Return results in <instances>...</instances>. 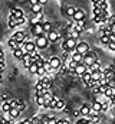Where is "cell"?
<instances>
[{
	"mask_svg": "<svg viewBox=\"0 0 115 124\" xmlns=\"http://www.w3.org/2000/svg\"><path fill=\"white\" fill-rule=\"evenodd\" d=\"M98 61V56H96V54L95 52H92V51H88L84 54V58H82V63H85L86 66H89L91 63H93V62Z\"/></svg>",
	"mask_w": 115,
	"mask_h": 124,
	"instance_id": "obj_1",
	"label": "cell"
},
{
	"mask_svg": "<svg viewBox=\"0 0 115 124\" xmlns=\"http://www.w3.org/2000/svg\"><path fill=\"white\" fill-rule=\"evenodd\" d=\"M49 45V40L46 39V35H42V36H36V40H35V46L37 49H45L48 48Z\"/></svg>",
	"mask_w": 115,
	"mask_h": 124,
	"instance_id": "obj_2",
	"label": "cell"
},
{
	"mask_svg": "<svg viewBox=\"0 0 115 124\" xmlns=\"http://www.w3.org/2000/svg\"><path fill=\"white\" fill-rule=\"evenodd\" d=\"M62 46H63V51H68V52L75 51V46H76V39L68 38V39H65V42L62 43Z\"/></svg>",
	"mask_w": 115,
	"mask_h": 124,
	"instance_id": "obj_3",
	"label": "cell"
},
{
	"mask_svg": "<svg viewBox=\"0 0 115 124\" xmlns=\"http://www.w3.org/2000/svg\"><path fill=\"white\" fill-rule=\"evenodd\" d=\"M86 71H88V66H86L85 63L79 62V63H76V66H75V69H73V74L78 75V77H82Z\"/></svg>",
	"mask_w": 115,
	"mask_h": 124,
	"instance_id": "obj_4",
	"label": "cell"
},
{
	"mask_svg": "<svg viewBox=\"0 0 115 124\" xmlns=\"http://www.w3.org/2000/svg\"><path fill=\"white\" fill-rule=\"evenodd\" d=\"M85 10H82V9H75V13H73V20L75 22H81V20H85Z\"/></svg>",
	"mask_w": 115,
	"mask_h": 124,
	"instance_id": "obj_5",
	"label": "cell"
},
{
	"mask_svg": "<svg viewBox=\"0 0 115 124\" xmlns=\"http://www.w3.org/2000/svg\"><path fill=\"white\" fill-rule=\"evenodd\" d=\"M102 77H104V79H107V81L112 79V78L115 77V71H114V68H111V66L105 68V69L102 71Z\"/></svg>",
	"mask_w": 115,
	"mask_h": 124,
	"instance_id": "obj_6",
	"label": "cell"
},
{
	"mask_svg": "<svg viewBox=\"0 0 115 124\" xmlns=\"http://www.w3.org/2000/svg\"><path fill=\"white\" fill-rule=\"evenodd\" d=\"M32 33H33L35 36H42V35H45V32H43V28H42V23H40V22H39V23L32 25Z\"/></svg>",
	"mask_w": 115,
	"mask_h": 124,
	"instance_id": "obj_7",
	"label": "cell"
},
{
	"mask_svg": "<svg viewBox=\"0 0 115 124\" xmlns=\"http://www.w3.org/2000/svg\"><path fill=\"white\" fill-rule=\"evenodd\" d=\"M49 65H50L52 69H59V68L62 66V58H59V56H53V58L49 61Z\"/></svg>",
	"mask_w": 115,
	"mask_h": 124,
	"instance_id": "obj_8",
	"label": "cell"
},
{
	"mask_svg": "<svg viewBox=\"0 0 115 124\" xmlns=\"http://www.w3.org/2000/svg\"><path fill=\"white\" fill-rule=\"evenodd\" d=\"M16 42H19V43H23L25 40H26V33L25 32H22V31H19V32H16V33H13V36H12Z\"/></svg>",
	"mask_w": 115,
	"mask_h": 124,
	"instance_id": "obj_9",
	"label": "cell"
},
{
	"mask_svg": "<svg viewBox=\"0 0 115 124\" xmlns=\"http://www.w3.org/2000/svg\"><path fill=\"white\" fill-rule=\"evenodd\" d=\"M75 51L76 52H81V54H85L89 51V45L86 43V42H81V43H76V46H75Z\"/></svg>",
	"mask_w": 115,
	"mask_h": 124,
	"instance_id": "obj_10",
	"label": "cell"
},
{
	"mask_svg": "<svg viewBox=\"0 0 115 124\" xmlns=\"http://www.w3.org/2000/svg\"><path fill=\"white\" fill-rule=\"evenodd\" d=\"M40 84H42V87L43 88H46V90H49L50 88V85H52V81H50V78L48 77V75H43L42 78H40V81H39Z\"/></svg>",
	"mask_w": 115,
	"mask_h": 124,
	"instance_id": "obj_11",
	"label": "cell"
},
{
	"mask_svg": "<svg viewBox=\"0 0 115 124\" xmlns=\"http://www.w3.org/2000/svg\"><path fill=\"white\" fill-rule=\"evenodd\" d=\"M46 39L49 40V43H50V42H58L59 35H58L56 31H50L49 33H46Z\"/></svg>",
	"mask_w": 115,
	"mask_h": 124,
	"instance_id": "obj_12",
	"label": "cell"
},
{
	"mask_svg": "<svg viewBox=\"0 0 115 124\" xmlns=\"http://www.w3.org/2000/svg\"><path fill=\"white\" fill-rule=\"evenodd\" d=\"M91 74V79L92 81H99V79H102L104 77H102V69H98V71H93V72H89Z\"/></svg>",
	"mask_w": 115,
	"mask_h": 124,
	"instance_id": "obj_13",
	"label": "cell"
},
{
	"mask_svg": "<svg viewBox=\"0 0 115 124\" xmlns=\"http://www.w3.org/2000/svg\"><path fill=\"white\" fill-rule=\"evenodd\" d=\"M82 58H84V54H81V52H73L72 54V56H71V61H75V62H82Z\"/></svg>",
	"mask_w": 115,
	"mask_h": 124,
	"instance_id": "obj_14",
	"label": "cell"
},
{
	"mask_svg": "<svg viewBox=\"0 0 115 124\" xmlns=\"http://www.w3.org/2000/svg\"><path fill=\"white\" fill-rule=\"evenodd\" d=\"M7 114H9V118H10V120H13V118H17V117L20 116V111H19L17 108H10Z\"/></svg>",
	"mask_w": 115,
	"mask_h": 124,
	"instance_id": "obj_15",
	"label": "cell"
},
{
	"mask_svg": "<svg viewBox=\"0 0 115 124\" xmlns=\"http://www.w3.org/2000/svg\"><path fill=\"white\" fill-rule=\"evenodd\" d=\"M36 102H37V105H40V107H46L48 100H46V97H45V95H37Z\"/></svg>",
	"mask_w": 115,
	"mask_h": 124,
	"instance_id": "obj_16",
	"label": "cell"
},
{
	"mask_svg": "<svg viewBox=\"0 0 115 124\" xmlns=\"http://www.w3.org/2000/svg\"><path fill=\"white\" fill-rule=\"evenodd\" d=\"M114 93H115V88H112V87H107V90L104 91V97H107L108 100H111L112 98V95H114Z\"/></svg>",
	"mask_w": 115,
	"mask_h": 124,
	"instance_id": "obj_17",
	"label": "cell"
},
{
	"mask_svg": "<svg viewBox=\"0 0 115 124\" xmlns=\"http://www.w3.org/2000/svg\"><path fill=\"white\" fill-rule=\"evenodd\" d=\"M10 16H13V17H16V19H19V17H23V12H22L20 9H12Z\"/></svg>",
	"mask_w": 115,
	"mask_h": 124,
	"instance_id": "obj_18",
	"label": "cell"
},
{
	"mask_svg": "<svg viewBox=\"0 0 115 124\" xmlns=\"http://www.w3.org/2000/svg\"><path fill=\"white\" fill-rule=\"evenodd\" d=\"M26 52L22 49V48H17V49H13V55H14V58H17V59H22V56L25 55Z\"/></svg>",
	"mask_w": 115,
	"mask_h": 124,
	"instance_id": "obj_19",
	"label": "cell"
},
{
	"mask_svg": "<svg viewBox=\"0 0 115 124\" xmlns=\"http://www.w3.org/2000/svg\"><path fill=\"white\" fill-rule=\"evenodd\" d=\"M98 69H101V63L98 61L93 62V63H91V65L88 66V72H93V71H98Z\"/></svg>",
	"mask_w": 115,
	"mask_h": 124,
	"instance_id": "obj_20",
	"label": "cell"
},
{
	"mask_svg": "<svg viewBox=\"0 0 115 124\" xmlns=\"http://www.w3.org/2000/svg\"><path fill=\"white\" fill-rule=\"evenodd\" d=\"M89 110H91V105L89 104H84L81 108H79V113L82 116H89Z\"/></svg>",
	"mask_w": 115,
	"mask_h": 124,
	"instance_id": "obj_21",
	"label": "cell"
},
{
	"mask_svg": "<svg viewBox=\"0 0 115 124\" xmlns=\"http://www.w3.org/2000/svg\"><path fill=\"white\" fill-rule=\"evenodd\" d=\"M95 6H98L101 10H108V3H107V0H98V3H96Z\"/></svg>",
	"mask_w": 115,
	"mask_h": 124,
	"instance_id": "obj_22",
	"label": "cell"
},
{
	"mask_svg": "<svg viewBox=\"0 0 115 124\" xmlns=\"http://www.w3.org/2000/svg\"><path fill=\"white\" fill-rule=\"evenodd\" d=\"M101 105H102V104H101L99 101H95V102L91 105V110H93L95 113H98V114H99V113H101Z\"/></svg>",
	"mask_w": 115,
	"mask_h": 124,
	"instance_id": "obj_23",
	"label": "cell"
},
{
	"mask_svg": "<svg viewBox=\"0 0 115 124\" xmlns=\"http://www.w3.org/2000/svg\"><path fill=\"white\" fill-rule=\"evenodd\" d=\"M17 19L13 16H9V28H17Z\"/></svg>",
	"mask_w": 115,
	"mask_h": 124,
	"instance_id": "obj_24",
	"label": "cell"
},
{
	"mask_svg": "<svg viewBox=\"0 0 115 124\" xmlns=\"http://www.w3.org/2000/svg\"><path fill=\"white\" fill-rule=\"evenodd\" d=\"M7 43H9V46H10V48H13V49L20 48V43H19V42H16L13 38H12V39H9V42H7Z\"/></svg>",
	"mask_w": 115,
	"mask_h": 124,
	"instance_id": "obj_25",
	"label": "cell"
},
{
	"mask_svg": "<svg viewBox=\"0 0 115 124\" xmlns=\"http://www.w3.org/2000/svg\"><path fill=\"white\" fill-rule=\"evenodd\" d=\"M42 28H43V32H45V33H49L50 31H53V29H52L53 26H52L50 23H48V22H45V23H42Z\"/></svg>",
	"mask_w": 115,
	"mask_h": 124,
	"instance_id": "obj_26",
	"label": "cell"
},
{
	"mask_svg": "<svg viewBox=\"0 0 115 124\" xmlns=\"http://www.w3.org/2000/svg\"><path fill=\"white\" fill-rule=\"evenodd\" d=\"M32 12L36 15L42 13V4H32Z\"/></svg>",
	"mask_w": 115,
	"mask_h": 124,
	"instance_id": "obj_27",
	"label": "cell"
},
{
	"mask_svg": "<svg viewBox=\"0 0 115 124\" xmlns=\"http://www.w3.org/2000/svg\"><path fill=\"white\" fill-rule=\"evenodd\" d=\"M93 22L95 23H105V22H108L105 17H102L101 15H98V16H93Z\"/></svg>",
	"mask_w": 115,
	"mask_h": 124,
	"instance_id": "obj_28",
	"label": "cell"
},
{
	"mask_svg": "<svg viewBox=\"0 0 115 124\" xmlns=\"http://www.w3.org/2000/svg\"><path fill=\"white\" fill-rule=\"evenodd\" d=\"M63 108H65V101L59 98V100L56 101V107H55V110H63Z\"/></svg>",
	"mask_w": 115,
	"mask_h": 124,
	"instance_id": "obj_29",
	"label": "cell"
},
{
	"mask_svg": "<svg viewBox=\"0 0 115 124\" xmlns=\"http://www.w3.org/2000/svg\"><path fill=\"white\" fill-rule=\"evenodd\" d=\"M28 69H29V72H30V74H36V71H37V65H36L35 62H32Z\"/></svg>",
	"mask_w": 115,
	"mask_h": 124,
	"instance_id": "obj_30",
	"label": "cell"
},
{
	"mask_svg": "<svg viewBox=\"0 0 115 124\" xmlns=\"http://www.w3.org/2000/svg\"><path fill=\"white\" fill-rule=\"evenodd\" d=\"M81 78H82V81H84L85 84H88V82L91 81V74H89V72L86 71V72L84 74V75H82V77H81Z\"/></svg>",
	"mask_w": 115,
	"mask_h": 124,
	"instance_id": "obj_31",
	"label": "cell"
},
{
	"mask_svg": "<svg viewBox=\"0 0 115 124\" xmlns=\"http://www.w3.org/2000/svg\"><path fill=\"white\" fill-rule=\"evenodd\" d=\"M9 110H10V104H9L7 101H6V102H3V105H1V111L7 114V113H9Z\"/></svg>",
	"mask_w": 115,
	"mask_h": 124,
	"instance_id": "obj_32",
	"label": "cell"
},
{
	"mask_svg": "<svg viewBox=\"0 0 115 124\" xmlns=\"http://www.w3.org/2000/svg\"><path fill=\"white\" fill-rule=\"evenodd\" d=\"M36 74H37L39 77H43V75H46L48 72L43 69V66H37V71H36Z\"/></svg>",
	"mask_w": 115,
	"mask_h": 124,
	"instance_id": "obj_33",
	"label": "cell"
},
{
	"mask_svg": "<svg viewBox=\"0 0 115 124\" xmlns=\"http://www.w3.org/2000/svg\"><path fill=\"white\" fill-rule=\"evenodd\" d=\"M109 22H111V25H109V29L112 33H115V17H111V19H108Z\"/></svg>",
	"mask_w": 115,
	"mask_h": 124,
	"instance_id": "obj_34",
	"label": "cell"
},
{
	"mask_svg": "<svg viewBox=\"0 0 115 124\" xmlns=\"http://www.w3.org/2000/svg\"><path fill=\"white\" fill-rule=\"evenodd\" d=\"M101 42H102L104 45H108V43H109V38H108L107 35H101Z\"/></svg>",
	"mask_w": 115,
	"mask_h": 124,
	"instance_id": "obj_35",
	"label": "cell"
},
{
	"mask_svg": "<svg viewBox=\"0 0 115 124\" xmlns=\"http://www.w3.org/2000/svg\"><path fill=\"white\" fill-rule=\"evenodd\" d=\"M39 20H40V13H39V15H36V17L33 16L30 22H32V25H35V23H39Z\"/></svg>",
	"mask_w": 115,
	"mask_h": 124,
	"instance_id": "obj_36",
	"label": "cell"
},
{
	"mask_svg": "<svg viewBox=\"0 0 115 124\" xmlns=\"http://www.w3.org/2000/svg\"><path fill=\"white\" fill-rule=\"evenodd\" d=\"M17 100H10L9 101V104H10V108H17Z\"/></svg>",
	"mask_w": 115,
	"mask_h": 124,
	"instance_id": "obj_37",
	"label": "cell"
},
{
	"mask_svg": "<svg viewBox=\"0 0 115 124\" xmlns=\"http://www.w3.org/2000/svg\"><path fill=\"white\" fill-rule=\"evenodd\" d=\"M25 108H26V104H25V102H20V101H19V102H17V110H19V111H23Z\"/></svg>",
	"mask_w": 115,
	"mask_h": 124,
	"instance_id": "obj_38",
	"label": "cell"
},
{
	"mask_svg": "<svg viewBox=\"0 0 115 124\" xmlns=\"http://www.w3.org/2000/svg\"><path fill=\"white\" fill-rule=\"evenodd\" d=\"M42 66H43V69H45V71H46V72H49V71H50V69H52V68H50V65H49V62H43V65H42Z\"/></svg>",
	"mask_w": 115,
	"mask_h": 124,
	"instance_id": "obj_39",
	"label": "cell"
},
{
	"mask_svg": "<svg viewBox=\"0 0 115 124\" xmlns=\"http://www.w3.org/2000/svg\"><path fill=\"white\" fill-rule=\"evenodd\" d=\"M91 121L93 124H98L99 121H101V118H99V116H92V118H91Z\"/></svg>",
	"mask_w": 115,
	"mask_h": 124,
	"instance_id": "obj_40",
	"label": "cell"
},
{
	"mask_svg": "<svg viewBox=\"0 0 115 124\" xmlns=\"http://www.w3.org/2000/svg\"><path fill=\"white\" fill-rule=\"evenodd\" d=\"M101 12H102V10H101V9H99L98 6H95V4H93V16H98V15H99Z\"/></svg>",
	"mask_w": 115,
	"mask_h": 124,
	"instance_id": "obj_41",
	"label": "cell"
},
{
	"mask_svg": "<svg viewBox=\"0 0 115 124\" xmlns=\"http://www.w3.org/2000/svg\"><path fill=\"white\" fill-rule=\"evenodd\" d=\"M66 13H68V16H73L75 9H73V7H68V9H66Z\"/></svg>",
	"mask_w": 115,
	"mask_h": 124,
	"instance_id": "obj_42",
	"label": "cell"
},
{
	"mask_svg": "<svg viewBox=\"0 0 115 124\" xmlns=\"http://www.w3.org/2000/svg\"><path fill=\"white\" fill-rule=\"evenodd\" d=\"M62 58H63L65 61L71 59V55H69V52H68V51H63V55H62Z\"/></svg>",
	"mask_w": 115,
	"mask_h": 124,
	"instance_id": "obj_43",
	"label": "cell"
},
{
	"mask_svg": "<svg viewBox=\"0 0 115 124\" xmlns=\"http://www.w3.org/2000/svg\"><path fill=\"white\" fill-rule=\"evenodd\" d=\"M0 123H1V124H13L10 118H1V121H0Z\"/></svg>",
	"mask_w": 115,
	"mask_h": 124,
	"instance_id": "obj_44",
	"label": "cell"
},
{
	"mask_svg": "<svg viewBox=\"0 0 115 124\" xmlns=\"http://www.w3.org/2000/svg\"><path fill=\"white\" fill-rule=\"evenodd\" d=\"M56 124H69V120H66V118H62V120H58Z\"/></svg>",
	"mask_w": 115,
	"mask_h": 124,
	"instance_id": "obj_45",
	"label": "cell"
},
{
	"mask_svg": "<svg viewBox=\"0 0 115 124\" xmlns=\"http://www.w3.org/2000/svg\"><path fill=\"white\" fill-rule=\"evenodd\" d=\"M22 59H23V62L25 61H32V59H30V54H25V55L22 56Z\"/></svg>",
	"mask_w": 115,
	"mask_h": 124,
	"instance_id": "obj_46",
	"label": "cell"
},
{
	"mask_svg": "<svg viewBox=\"0 0 115 124\" xmlns=\"http://www.w3.org/2000/svg\"><path fill=\"white\" fill-rule=\"evenodd\" d=\"M107 46L109 48V51H115V42H109Z\"/></svg>",
	"mask_w": 115,
	"mask_h": 124,
	"instance_id": "obj_47",
	"label": "cell"
},
{
	"mask_svg": "<svg viewBox=\"0 0 115 124\" xmlns=\"http://www.w3.org/2000/svg\"><path fill=\"white\" fill-rule=\"evenodd\" d=\"M58 118H55V117H49V121H48V124H56Z\"/></svg>",
	"mask_w": 115,
	"mask_h": 124,
	"instance_id": "obj_48",
	"label": "cell"
},
{
	"mask_svg": "<svg viewBox=\"0 0 115 124\" xmlns=\"http://www.w3.org/2000/svg\"><path fill=\"white\" fill-rule=\"evenodd\" d=\"M108 38H109V42H115V33L111 32V33L108 35Z\"/></svg>",
	"mask_w": 115,
	"mask_h": 124,
	"instance_id": "obj_49",
	"label": "cell"
},
{
	"mask_svg": "<svg viewBox=\"0 0 115 124\" xmlns=\"http://www.w3.org/2000/svg\"><path fill=\"white\" fill-rule=\"evenodd\" d=\"M4 68H6V63H4V61H0V72H3V71H4Z\"/></svg>",
	"mask_w": 115,
	"mask_h": 124,
	"instance_id": "obj_50",
	"label": "cell"
},
{
	"mask_svg": "<svg viewBox=\"0 0 115 124\" xmlns=\"http://www.w3.org/2000/svg\"><path fill=\"white\" fill-rule=\"evenodd\" d=\"M23 23H25V16L17 19V25H19V26H20V25H23Z\"/></svg>",
	"mask_w": 115,
	"mask_h": 124,
	"instance_id": "obj_51",
	"label": "cell"
},
{
	"mask_svg": "<svg viewBox=\"0 0 115 124\" xmlns=\"http://www.w3.org/2000/svg\"><path fill=\"white\" fill-rule=\"evenodd\" d=\"M86 121H88L86 118H81V120H78V121H76V124H86Z\"/></svg>",
	"mask_w": 115,
	"mask_h": 124,
	"instance_id": "obj_52",
	"label": "cell"
},
{
	"mask_svg": "<svg viewBox=\"0 0 115 124\" xmlns=\"http://www.w3.org/2000/svg\"><path fill=\"white\" fill-rule=\"evenodd\" d=\"M42 88H43V87H42V84H40V82H37V84H36V87H35V90H36V91H39V90H42Z\"/></svg>",
	"mask_w": 115,
	"mask_h": 124,
	"instance_id": "obj_53",
	"label": "cell"
},
{
	"mask_svg": "<svg viewBox=\"0 0 115 124\" xmlns=\"http://www.w3.org/2000/svg\"><path fill=\"white\" fill-rule=\"evenodd\" d=\"M30 63H32V61H25V62H23V66H25V68H29V66H30Z\"/></svg>",
	"mask_w": 115,
	"mask_h": 124,
	"instance_id": "obj_54",
	"label": "cell"
},
{
	"mask_svg": "<svg viewBox=\"0 0 115 124\" xmlns=\"http://www.w3.org/2000/svg\"><path fill=\"white\" fill-rule=\"evenodd\" d=\"M79 114H81L79 110H75V111H73V117H79Z\"/></svg>",
	"mask_w": 115,
	"mask_h": 124,
	"instance_id": "obj_55",
	"label": "cell"
},
{
	"mask_svg": "<svg viewBox=\"0 0 115 124\" xmlns=\"http://www.w3.org/2000/svg\"><path fill=\"white\" fill-rule=\"evenodd\" d=\"M3 59H4V54H3V51L0 48V61H3Z\"/></svg>",
	"mask_w": 115,
	"mask_h": 124,
	"instance_id": "obj_56",
	"label": "cell"
},
{
	"mask_svg": "<svg viewBox=\"0 0 115 124\" xmlns=\"http://www.w3.org/2000/svg\"><path fill=\"white\" fill-rule=\"evenodd\" d=\"M32 4H39V0H30Z\"/></svg>",
	"mask_w": 115,
	"mask_h": 124,
	"instance_id": "obj_57",
	"label": "cell"
},
{
	"mask_svg": "<svg viewBox=\"0 0 115 124\" xmlns=\"http://www.w3.org/2000/svg\"><path fill=\"white\" fill-rule=\"evenodd\" d=\"M48 0H39V4H43V3H46Z\"/></svg>",
	"mask_w": 115,
	"mask_h": 124,
	"instance_id": "obj_58",
	"label": "cell"
},
{
	"mask_svg": "<svg viewBox=\"0 0 115 124\" xmlns=\"http://www.w3.org/2000/svg\"><path fill=\"white\" fill-rule=\"evenodd\" d=\"M91 1H92L93 4H96V3H98V0H91Z\"/></svg>",
	"mask_w": 115,
	"mask_h": 124,
	"instance_id": "obj_59",
	"label": "cell"
},
{
	"mask_svg": "<svg viewBox=\"0 0 115 124\" xmlns=\"http://www.w3.org/2000/svg\"><path fill=\"white\" fill-rule=\"evenodd\" d=\"M86 124H93V123H92L91 120H88V121H86Z\"/></svg>",
	"mask_w": 115,
	"mask_h": 124,
	"instance_id": "obj_60",
	"label": "cell"
},
{
	"mask_svg": "<svg viewBox=\"0 0 115 124\" xmlns=\"http://www.w3.org/2000/svg\"><path fill=\"white\" fill-rule=\"evenodd\" d=\"M1 78H3V77H1V72H0V82H1Z\"/></svg>",
	"mask_w": 115,
	"mask_h": 124,
	"instance_id": "obj_61",
	"label": "cell"
},
{
	"mask_svg": "<svg viewBox=\"0 0 115 124\" xmlns=\"http://www.w3.org/2000/svg\"><path fill=\"white\" fill-rule=\"evenodd\" d=\"M114 111H115V105H114Z\"/></svg>",
	"mask_w": 115,
	"mask_h": 124,
	"instance_id": "obj_62",
	"label": "cell"
},
{
	"mask_svg": "<svg viewBox=\"0 0 115 124\" xmlns=\"http://www.w3.org/2000/svg\"><path fill=\"white\" fill-rule=\"evenodd\" d=\"M19 124H23V123H19Z\"/></svg>",
	"mask_w": 115,
	"mask_h": 124,
	"instance_id": "obj_63",
	"label": "cell"
}]
</instances>
